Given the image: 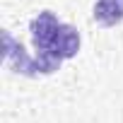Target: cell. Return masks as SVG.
Segmentation results:
<instances>
[{"mask_svg": "<svg viewBox=\"0 0 123 123\" xmlns=\"http://www.w3.org/2000/svg\"><path fill=\"white\" fill-rule=\"evenodd\" d=\"M5 60L15 73H22V75H51L60 68V60L55 58H43V55L29 58L22 43H15L10 31H5Z\"/></svg>", "mask_w": 123, "mask_h": 123, "instance_id": "1", "label": "cell"}, {"mask_svg": "<svg viewBox=\"0 0 123 123\" xmlns=\"http://www.w3.org/2000/svg\"><path fill=\"white\" fill-rule=\"evenodd\" d=\"M58 27H60V19H58L53 12H48V10L39 12V15L31 19L29 31H31V41H34L36 55L51 58V55H48V46H51V41H53V36H55Z\"/></svg>", "mask_w": 123, "mask_h": 123, "instance_id": "2", "label": "cell"}, {"mask_svg": "<svg viewBox=\"0 0 123 123\" xmlns=\"http://www.w3.org/2000/svg\"><path fill=\"white\" fill-rule=\"evenodd\" d=\"M80 51V31L73 27V24H65V22H60L51 46H48V55L55 58V60H68V58H75Z\"/></svg>", "mask_w": 123, "mask_h": 123, "instance_id": "3", "label": "cell"}, {"mask_svg": "<svg viewBox=\"0 0 123 123\" xmlns=\"http://www.w3.org/2000/svg\"><path fill=\"white\" fill-rule=\"evenodd\" d=\"M92 17L101 27H116L123 22V0H97Z\"/></svg>", "mask_w": 123, "mask_h": 123, "instance_id": "4", "label": "cell"}]
</instances>
